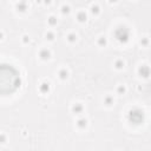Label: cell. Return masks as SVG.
Here are the masks:
<instances>
[{"label":"cell","instance_id":"1","mask_svg":"<svg viewBox=\"0 0 151 151\" xmlns=\"http://www.w3.org/2000/svg\"><path fill=\"white\" fill-rule=\"evenodd\" d=\"M20 74L17 68L8 64L0 65V94L15 92L20 86Z\"/></svg>","mask_w":151,"mask_h":151}]
</instances>
